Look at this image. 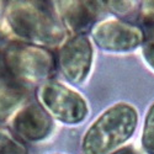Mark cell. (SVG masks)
I'll list each match as a JSON object with an SVG mask.
<instances>
[{
	"instance_id": "1",
	"label": "cell",
	"mask_w": 154,
	"mask_h": 154,
	"mask_svg": "<svg viewBox=\"0 0 154 154\" xmlns=\"http://www.w3.org/2000/svg\"><path fill=\"white\" fill-rule=\"evenodd\" d=\"M45 2H10L5 20L12 35L25 43L56 47L66 38V30L53 9Z\"/></svg>"
},
{
	"instance_id": "2",
	"label": "cell",
	"mask_w": 154,
	"mask_h": 154,
	"mask_svg": "<svg viewBox=\"0 0 154 154\" xmlns=\"http://www.w3.org/2000/svg\"><path fill=\"white\" fill-rule=\"evenodd\" d=\"M137 112L127 104H117L91 125L83 139L84 154H110L132 136Z\"/></svg>"
},
{
	"instance_id": "3",
	"label": "cell",
	"mask_w": 154,
	"mask_h": 154,
	"mask_svg": "<svg viewBox=\"0 0 154 154\" xmlns=\"http://www.w3.org/2000/svg\"><path fill=\"white\" fill-rule=\"evenodd\" d=\"M2 62L8 75L20 84L45 82L56 69V58L49 49L16 41L3 47Z\"/></svg>"
},
{
	"instance_id": "4",
	"label": "cell",
	"mask_w": 154,
	"mask_h": 154,
	"mask_svg": "<svg viewBox=\"0 0 154 154\" xmlns=\"http://www.w3.org/2000/svg\"><path fill=\"white\" fill-rule=\"evenodd\" d=\"M38 100L49 116L66 123H78L88 113V105L82 95L57 82H47L41 85Z\"/></svg>"
},
{
	"instance_id": "5",
	"label": "cell",
	"mask_w": 154,
	"mask_h": 154,
	"mask_svg": "<svg viewBox=\"0 0 154 154\" xmlns=\"http://www.w3.org/2000/svg\"><path fill=\"white\" fill-rule=\"evenodd\" d=\"M93 48L90 41L83 35L74 36L59 49L58 63L66 78L78 84L82 83L90 70Z\"/></svg>"
},
{
	"instance_id": "6",
	"label": "cell",
	"mask_w": 154,
	"mask_h": 154,
	"mask_svg": "<svg viewBox=\"0 0 154 154\" xmlns=\"http://www.w3.org/2000/svg\"><path fill=\"white\" fill-rule=\"evenodd\" d=\"M93 37L99 47L109 51H130L143 41L142 30L120 20L99 22L93 29Z\"/></svg>"
},
{
	"instance_id": "7",
	"label": "cell",
	"mask_w": 154,
	"mask_h": 154,
	"mask_svg": "<svg viewBox=\"0 0 154 154\" xmlns=\"http://www.w3.org/2000/svg\"><path fill=\"white\" fill-rule=\"evenodd\" d=\"M52 120L48 112L38 104L22 107L11 122L12 132L21 140H40L52 131Z\"/></svg>"
},
{
	"instance_id": "8",
	"label": "cell",
	"mask_w": 154,
	"mask_h": 154,
	"mask_svg": "<svg viewBox=\"0 0 154 154\" xmlns=\"http://www.w3.org/2000/svg\"><path fill=\"white\" fill-rule=\"evenodd\" d=\"M101 3L94 2H59L54 3L58 6L57 16L60 17L62 25L76 36L82 35L91 26L97 16V6Z\"/></svg>"
},
{
	"instance_id": "9",
	"label": "cell",
	"mask_w": 154,
	"mask_h": 154,
	"mask_svg": "<svg viewBox=\"0 0 154 154\" xmlns=\"http://www.w3.org/2000/svg\"><path fill=\"white\" fill-rule=\"evenodd\" d=\"M27 97L22 84L6 74L0 76V122L8 120Z\"/></svg>"
},
{
	"instance_id": "10",
	"label": "cell",
	"mask_w": 154,
	"mask_h": 154,
	"mask_svg": "<svg viewBox=\"0 0 154 154\" xmlns=\"http://www.w3.org/2000/svg\"><path fill=\"white\" fill-rule=\"evenodd\" d=\"M0 154H29V152L21 139L0 127Z\"/></svg>"
},
{
	"instance_id": "11",
	"label": "cell",
	"mask_w": 154,
	"mask_h": 154,
	"mask_svg": "<svg viewBox=\"0 0 154 154\" xmlns=\"http://www.w3.org/2000/svg\"><path fill=\"white\" fill-rule=\"evenodd\" d=\"M142 144L148 153L154 154V105L149 109L146 117Z\"/></svg>"
},
{
	"instance_id": "12",
	"label": "cell",
	"mask_w": 154,
	"mask_h": 154,
	"mask_svg": "<svg viewBox=\"0 0 154 154\" xmlns=\"http://www.w3.org/2000/svg\"><path fill=\"white\" fill-rule=\"evenodd\" d=\"M142 20L143 22H154V2L143 3Z\"/></svg>"
},
{
	"instance_id": "13",
	"label": "cell",
	"mask_w": 154,
	"mask_h": 154,
	"mask_svg": "<svg viewBox=\"0 0 154 154\" xmlns=\"http://www.w3.org/2000/svg\"><path fill=\"white\" fill-rule=\"evenodd\" d=\"M143 53H144V57H146L147 62L154 68V46L153 45H147L144 51H143Z\"/></svg>"
},
{
	"instance_id": "14",
	"label": "cell",
	"mask_w": 154,
	"mask_h": 154,
	"mask_svg": "<svg viewBox=\"0 0 154 154\" xmlns=\"http://www.w3.org/2000/svg\"><path fill=\"white\" fill-rule=\"evenodd\" d=\"M113 154H139V153L132 147H126V148H122L117 152H115Z\"/></svg>"
},
{
	"instance_id": "15",
	"label": "cell",
	"mask_w": 154,
	"mask_h": 154,
	"mask_svg": "<svg viewBox=\"0 0 154 154\" xmlns=\"http://www.w3.org/2000/svg\"><path fill=\"white\" fill-rule=\"evenodd\" d=\"M0 5H2V4H0Z\"/></svg>"
}]
</instances>
